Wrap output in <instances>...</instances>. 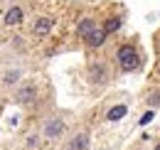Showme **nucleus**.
Segmentation results:
<instances>
[{"label": "nucleus", "mask_w": 160, "mask_h": 150, "mask_svg": "<svg viewBox=\"0 0 160 150\" xmlns=\"http://www.w3.org/2000/svg\"><path fill=\"white\" fill-rule=\"evenodd\" d=\"M106 37H108V35H106V30H103V27H94V30H91L84 39H86V44H89L91 49H99L101 44L106 42Z\"/></svg>", "instance_id": "20e7f679"}, {"label": "nucleus", "mask_w": 160, "mask_h": 150, "mask_svg": "<svg viewBox=\"0 0 160 150\" xmlns=\"http://www.w3.org/2000/svg\"><path fill=\"white\" fill-rule=\"evenodd\" d=\"M27 145H30V148H37V138H35V135H32V138H27Z\"/></svg>", "instance_id": "ddd939ff"}, {"label": "nucleus", "mask_w": 160, "mask_h": 150, "mask_svg": "<svg viewBox=\"0 0 160 150\" xmlns=\"http://www.w3.org/2000/svg\"><path fill=\"white\" fill-rule=\"evenodd\" d=\"M150 121H153V111H148L143 118H140V126H145V123H150Z\"/></svg>", "instance_id": "f8f14e48"}, {"label": "nucleus", "mask_w": 160, "mask_h": 150, "mask_svg": "<svg viewBox=\"0 0 160 150\" xmlns=\"http://www.w3.org/2000/svg\"><path fill=\"white\" fill-rule=\"evenodd\" d=\"M155 150H160V143H158V145H155Z\"/></svg>", "instance_id": "4468645a"}, {"label": "nucleus", "mask_w": 160, "mask_h": 150, "mask_svg": "<svg viewBox=\"0 0 160 150\" xmlns=\"http://www.w3.org/2000/svg\"><path fill=\"white\" fill-rule=\"evenodd\" d=\"M52 27H54V20H52V18H37V20H35V25H32V35L47 37V35L52 32Z\"/></svg>", "instance_id": "7ed1b4c3"}, {"label": "nucleus", "mask_w": 160, "mask_h": 150, "mask_svg": "<svg viewBox=\"0 0 160 150\" xmlns=\"http://www.w3.org/2000/svg\"><path fill=\"white\" fill-rule=\"evenodd\" d=\"M86 148H89V133L74 135V138L69 140V145H67V150H86Z\"/></svg>", "instance_id": "0eeeda50"}, {"label": "nucleus", "mask_w": 160, "mask_h": 150, "mask_svg": "<svg viewBox=\"0 0 160 150\" xmlns=\"http://www.w3.org/2000/svg\"><path fill=\"white\" fill-rule=\"evenodd\" d=\"M35 96H37V86L35 84H22L20 89H18V94H15V101L20 106H30L35 101Z\"/></svg>", "instance_id": "f03ea898"}, {"label": "nucleus", "mask_w": 160, "mask_h": 150, "mask_svg": "<svg viewBox=\"0 0 160 150\" xmlns=\"http://www.w3.org/2000/svg\"><path fill=\"white\" fill-rule=\"evenodd\" d=\"M121 27V18H108L106 20V25H103V30H106V35H111V32H116Z\"/></svg>", "instance_id": "9b49d317"}, {"label": "nucleus", "mask_w": 160, "mask_h": 150, "mask_svg": "<svg viewBox=\"0 0 160 150\" xmlns=\"http://www.w3.org/2000/svg\"><path fill=\"white\" fill-rule=\"evenodd\" d=\"M64 128H67V126H64L62 118H49V121L44 123V135H47V138H59L62 133H64Z\"/></svg>", "instance_id": "39448f33"}, {"label": "nucleus", "mask_w": 160, "mask_h": 150, "mask_svg": "<svg viewBox=\"0 0 160 150\" xmlns=\"http://www.w3.org/2000/svg\"><path fill=\"white\" fill-rule=\"evenodd\" d=\"M118 62L126 72H133L138 67V54H136V47L133 44H121L118 47Z\"/></svg>", "instance_id": "f257e3e1"}, {"label": "nucleus", "mask_w": 160, "mask_h": 150, "mask_svg": "<svg viewBox=\"0 0 160 150\" xmlns=\"http://www.w3.org/2000/svg\"><path fill=\"white\" fill-rule=\"evenodd\" d=\"M89 79H91L94 84H101V81L106 79V72H103V64H91V69H89Z\"/></svg>", "instance_id": "1a4fd4ad"}, {"label": "nucleus", "mask_w": 160, "mask_h": 150, "mask_svg": "<svg viewBox=\"0 0 160 150\" xmlns=\"http://www.w3.org/2000/svg\"><path fill=\"white\" fill-rule=\"evenodd\" d=\"M128 113V106H123V103H118V106H113V108H108V113H106V121H121L123 116Z\"/></svg>", "instance_id": "6e6552de"}, {"label": "nucleus", "mask_w": 160, "mask_h": 150, "mask_svg": "<svg viewBox=\"0 0 160 150\" xmlns=\"http://www.w3.org/2000/svg\"><path fill=\"white\" fill-rule=\"evenodd\" d=\"M22 18H25V12H22V8H18V5H12V8H8V12H5V25L8 27H15V25H20Z\"/></svg>", "instance_id": "423d86ee"}, {"label": "nucleus", "mask_w": 160, "mask_h": 150, "mask_svg": "<svg viewBox=\"0 0 160 150\" xmlns=\"http://www.w3.org/2000/svg\"><path fill=\"white\" fill-rule=\"evenodd\" d=\"M94 27H96V22H94L91 18H86V20H81V22H79V27H77V35H79V37H86V35H89Z\"/></svg>", "instance_id": "9d476101"}]
</instances>
